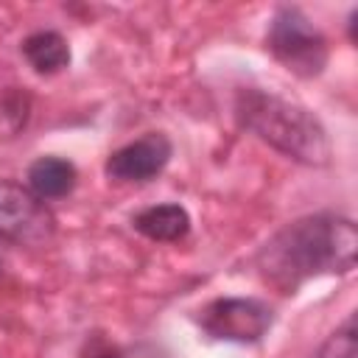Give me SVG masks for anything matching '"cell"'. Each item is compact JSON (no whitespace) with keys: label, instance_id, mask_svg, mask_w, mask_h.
<instances>
[{"label":"cell","instance_id":"6","mask_svg":"<svg viewBox=\"0 0 358 358\" xmlns=\"http://www.w3.org/2000/svg\"><path fill=\"white\" fill-rule=\"evenodd\" d=\"M171 140L159 131H148L134 143H126L123 148L112 151L103 171L115 182H148L154 179L171 159Z\"/></svg>","mask_w":358,"mask_h":358},{"label":"cell","instance_id":"9","mask_svg":"<svg viewBox=\"0 0 358 358\" xmlns=\"http://www.w3.org/2000/svg\"><path fill=\"white\" fill-rule=\"evenodd\" d=\"M22 56L39 76H53L70 64V48L67 39L56 31H36L25 36L22 42Z\"/></svg>","mask_w":358,"mask_h":358},{"label":"cell","instance_id":"12","mask_svg":"<svg viewBox=\"0 0 358 358\" xmlns=\"http://www.w3.org/2000/svg\"><path fill=\"white\" fill-rule=\"evenodd\" d=\"M0 274H3V252H0Z\"/></svg>","mask_w":358,"mask_h":358},{"label":"cell","instance_id":"7","mask_svg":"<svg viewBox=\"0 0 358 358\" xmlns=\"http://www.w3.org/2000/svg\"><path fill=\"white\" fill-rule=\"evenodd\" d=\"M76 179V165L62 157H39L28 168V190L42 201H53L73 193Z\"/></svg>","mask_w":358,"mask_h":358},{"label":"cell","instance_id":"8","mask_svg":"<svg viewBox=\"0 0 358 358\" xmlns=\"http://www.w3.org/2000/svg\"><path fill=\"white\" fill-rule=\"evenodd\" d=\"M131 224L148 241H162V243L182 241L190 232V215L179 204H154V207H145L143 213H137L131 218Z\"/></svg>","mask_w":358,"mask_h":358},{"label":"cell","instance_id":"5","mask_svg":"<svg viewBox=\"0 0 358 358\" xmlns=\"http://www.w3.org/2000/svg\"><path fill=\"white\" fill-rule=\"evenodd\" d=\"M199 324L213 338L252 344V341H260L271 327V308L260 299L224 296L201 308Z\"/></svg>","mask_w":358,"mask_h":358},{"label":"cell","instance_id":"4","mask_svg":"<svg viewBox=\"0 0 358 358\" xmlns=\"http://www.w3.org/2000/svg\"><path fill=\"white\" fill-rule=\"evenodd\" d=\"M56 229L53 213L28 187L0 179V235L17 243L39 246Z\"/></svg>","mask_w":358,"mask_h":358},{"label":"cell","instance_id":"10","mask_svg":"<svg viewBox=\"0 0 358 358\" xmlns=\"http://www.w3.org/2000/svg\"><path fill=\"white\" fill-rule=\"evenodd\" d=\"M355 355H358V344H355V319L350 316V319L344 322V327L327 338V344L319 350L316 358H355Z\"/></svg>","mask_w":358,"mask_h":358},{"label":"cell","instance_id":"1","mask_svg":"<svg viewBox=\"0 0 358 358\" xmlns=\"http://www.w3.org/2000/svg\"><path fill=\"white\" fill-rule=\"evenodd\" d=\"M358 229L350 218L316 213L285 224L266 241L257 268L266 282L294 294L305 280L319 274H347L355 268Z\"/></svg>","mask_w":358,"mask_h":358},{"label":"cell","instance_id":"2","mask_svg":"<svg viewBox=\"0 0 358 358\" xmlns=\"http://www.w3.org/2000/svg\"><path fill=\"white\" fill-rule=\"evenodd\" d=\"M235 115L243 129L255 131L260 140L282 151L285 157L305 165L330 162V140L319 117L274 92L266 90H241L235 98Z\"/></svg>","mask_w":358,"mask_h":358},{"label":"cell","instance_id":"3","mask_svg":"<svg viewBox=\"0 0 358 358\" xmlns=\"http://www.w3.org/2000/svg\"><path fill=\"white\" fill-rule=\"evenodd\" d=\"M268 50L274 59L299 78H313L327 64V39L294 6L277 8L268 25Z\"/></svg>","mask_w":358,"mask_h":358},{"label":"cell","instance_id":"11","mask_svg":"<svg viewBox=\"0 0 358 358\" xmlns=\"http://www.w3.org/2000/svg\"><path fill=\"white\" fill-rule=\"evenodd\" d=\"M78 358H120V350H117L106 336L95 333V336H90V338L84 341Z\"/></svg>","mask_w":358,"mask_h":358}]
</instances>
